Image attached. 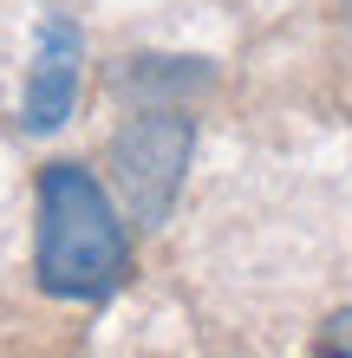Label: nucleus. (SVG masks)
<instances>
[{
    "mask_svg": "<svg viewBox=\"0 0 352 358\" xmlns=\"http://www.w3.org/2000/svg\"><path fill=\"white\" fill-rule=\"evenodd\" d=\"M131 267V241L111 196L78 163H52L39 176V235H33V273L59 300H105Z\"/></svg>",
    "mask_w": 352,
    "mask_h": 358,
    "instance_id": "obj_1",
    "label": "nucleus"
},
{
    "mask_svg": "<svg viewBox=\"0 0 352 358\" xmlns=\"http://www.w3.org/2000/svg\"><path fill=\"white\" fill-rule=\"evenodd\" d=\"M190 150H196V124L183 111H137L111 137V182L137 228H157L170 215L183 170H190Z\"/></svg>",
    "mask_w": 352,
    "mask_h": 358,
    "instance_id": "obj_2",
    "label": "nucleus"
},
{
    "mask_svg": "<svg viewBox=\"0 0 352 358\" xmlns=\"http://www.w3.org/2000/svg\"><path fill=\"white\" fill-rule=\"evenodd\" d=\"M78 66H85V46H78L72 20H46L39 27V52H33V78H27V104H20V124L39 131H59L72 117L78 98Z\"/></svg>",
    "mask_w": 352,
    "mask_h": 358,
    "instance_id": "obj_3",
    "label": "nucleus"
},
{
    "mask_svg": "<svg viewBox=\"0 0 352 358\" xmlns=\"http://www.w3.org/2000/svg\"><path fill=\"white\" fill-rule=\"evenodd\" d=\"M118 98H143V111H176V98H190L209 85V66L202 59H124L111 72Z\"/></svg>",
    "mask_w": 352,
    "mask_h": 358,
    "instance_id": "obj_4",
    "label": "nucleus"
},
{
    "mask_svg": "<svg viewBox=\"0 0 352 358\" xmlns=\"http://www.w3.org/2000/svg\"><path fill=\"white\" fill-rule=\"evenodd\" d=\"M314 358H352V306H346V313H333V320L320 326Z\"/></svg>",
    "mask_w": 352,
    "mask_h": 358,
    "instance_id": "obj_5",
    "label": "nucleus"
},
{
    "mask_svg": "<svg viewBox=\"0 0 352 358\" xmlns=\"http://www.w3.org/2000/svg\"><path fill=\"white\" fill-rule=\"evenodd\" d=\"M346 13H352V0H346Z\"/></svg>",
    "mask_w": 352,
    "mask_h": 358,
    "instance_id": "obj_6",
    "label": "nucleus"
}]
</instances>
